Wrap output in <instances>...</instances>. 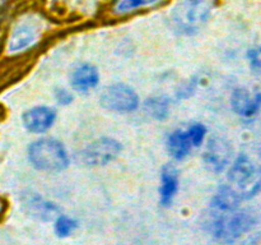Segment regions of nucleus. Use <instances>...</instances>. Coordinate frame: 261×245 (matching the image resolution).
<instances>
[{"instance_id":"f257e3e1","label":"nucleus","mask_w":261,"mask_h":245,"mask_svg":"<svg viewBox=\"0 0 261 245\" xmlns=\"http://www.w3.org/2000/svg\"><path fill=\"white\" fill-rule=\"evenodd\" d=\"M229 188L240 199H250L261 190V161L241 153L228 173Z\"/></svg>"},{"instance_id":"f03ea898","label":"nucleus","mask_w":261,"mask_h":245,"mask_svg":"<svg viewBox=\"0 0 261 245\" xmlns=\"http://www.w3.org/2000/svg\"><path fill=\"white\" fill-rule=\"evenodd\" d=\"M211 13V0H180L171 12V24L176 32L193 35L203 28Z\"/></svg>"},{"instance_id":"7ed1b4c3","label":"nucleus","mask_w":261,"mask_h":245,"mask_svg":"<svg viewBox=\"0 0 261 245\" xmlns=\"http://www.w3.org/2000/svg\"><path fill=\"white\" fill-rule=\"evenodd\" d=\"M28 160L35 168L46 173H59L69 166L65 148L59 140L43 138L28 147Z\"/></svg>"},{"instance_id":"20e7f679","label":"nucleus","mask_w":261,"mask_h":245,"mask_svg":"<svg viewBox=\"0 0 261 245\" xmlns=\"http://www.w3.org/2000/svg\"><path fill=\"white\" fill-rule=\"evenodd\" d=\"M256 218L249 212L227 211L221 214L212 225L213 234L219 241L224 244H232L239 240L242 235L247 234L254 229Z\"/></svg>"},{"instance_id":"39448f33","label":"nucleus","mask_w":261,"mask_h":245,"mask_svg":"<svg viewBox=\"0 0 261 245\" xmlns=\"http://www.w3.org/2000/svg\"><path fill=\"white\" fill-rule=\"evenodd\" d=\"M99 104L103 109L116 112H132L139 106V97L132 87L122 83L111 84L102 91Z\"/></svg>"},{"instance_id":"423d86ee","label":"nucleus","mask_w":261,"mask_h":245,"mask_svg":"<svg viewBox=\"0 0 261 245\" xmlns=\"http://www.w3.org/2000/svg\"><path fill=\"white\" fill-rule=\"evenodd\" d=\"M120 142L114 138L103 137L89 143L81 153L79 160L87 166H102L114 161L121 152Z\"/></svg>"},{"instance_id":"0eeeda50","label":"nucleus","mask_w":261,"mask_h":245,"mask_svg":"<svg viewBox=\"0 0 261 245\" xmlns=\"http://www.w3.org/2000/svg\"><path fill=\"white\" fill-rule=\"evenodd\" d=\"M232 157V147L223 137H213L209 140L204 152V162L209 171L222 173Z\"/></svg>"},{"instance_id":"6e6552de","label":"nucleus","mask_w":261,"mask_h":245,"mask_svg":"<svg viewBox=\"0 0 261 245\" xmlns=\"http://www.w3.org/2000/svg\"><path fill=\"white\" fill-rule=\"evenodd\" d=\"M23 125L32 133H45L56 120L55 110L47 106H37L28 110L22 116Z\"/></svg>"},{"instance_id":"1a4fd4ad","label":"nucleus","mask_w":261,"mask_h":245,"mask_svg":"<svg viewBox=\"0 0 261 245\" xmlns=\"http://www.w3.org/2000/svg\"><path fill=\"white\" fill-rule=\"evenodd\" d=\"M231 105L236 114L245 117L254 116L261 107V92H251L246 88L234 89Z\"/></svg>"},{"instance_id":"9d476101","label":"nucleus","mask_w":261,"mask_h":245,"mask_svg":"<svg viewBox=\"0 0 261 245\" xmlns=\"http://www.w3.org/2000/svg\"><path fill=\"white\" fill-rule=\"evenodd\" d=\"M38 31L31 22H20L12 32L8 42V51L10 54L20 53L37 42Z\"/></svg>"},{"instance_id":"9b49d317","label":"nucleus","mask_w":261,"mask_h":245,"mask_svg":"<svg viewBox=\"0 0 261 245\" xmlns=\"http://www.w3.org/2000/svg\"><path fill=\"white\" fill-rule=\"evenodd\" d=\"M99 82V73L92 64L84 63L76 66L70 77V84L75 91L87 92L94 88Z\"/></svg>"},{"instance_id":"f8f14e48","label":"nucleus","mask_w":261,"mask_h":245,"mask_svg":"<svg viewBox=\"0 0 261 245\" xmlns=\"http://www.w3.org/2000/svg\"><path fill=\"white\" fill-rule=\"evenodd\" d=\"M23 207L27 209L31 216L43 221H51L59 213V208L51 202L45 201L37 194H25L23 197Z\"/></svg>"},{"instance_id":"ddd939ff","label":"nucleus","mask_w":261,"mask_h":245,"mask_svg":"<svg viewBox=\"0 0 261 245\" xmlns=\"http://www.w3.org/2000/svg\"><path fill=\"white\" fill-rule=\"evenodd\" d=\"M178 189L177 170L172 165H166L161 175V202L163 206H170Z\"/></svg>"},{"instance_id":"4468645a","label":"nucleus","mask_w":261,"mask_h":245,"mask_svg":"<svg viewBox=\"0 0 261 245\" xmlns=\"http://www.w3.org/2000/svg\"><path fill=\"white\" fill-rule=\"evenodd\" d=\"M167 148L170 155L175 160L181 161L190 153L193 144L189 139L188 132L184 130H175L167 138Z\"/></svg>"},{"instance_id":"2eb2a0df","label":"nucleus","mask_w":261,"mask_h":245,"mask_svg":"<svg viewBox=\"0 0 261 245\" xmlns=\"http://www.w3.org/2000/svg\"><path fill=\"white\" fill-rule=\"evenodd\" d=\"M240 201L241 199L236 195V193L228 185H223L219 188L218 193L214 197L213 206L218 208L219 211H233V209H237Z\"/></svg>"},{"instance_id":"dca6fc26","label":"nucleus","mask_w":261,"mask_h":245,"mask_svg":"<svg viewBox=\"0 0 261 245\" xmlns=\"http://www.w3.org/2000/svg\"><path fill=\"white\" fill-rule=\"evenodd\" d=\"M145 111L155 120H165L170 115V100L166 96L150 97L144 104Z\"/></svg>"},{"instance_id":"f3484780","label":"nucleus","mask_w":261,"mask_h":245,"mask_svg":"<svg viewBox=\"0 0 261 245\" xmlns=\"http://www.w3.org/2000/svg\"><path fill=\"white\" fill-rule=\"evenodd\" d=\"M161 2L163 0H119L115 4L114 12L117 14H125V13L134 12V10L142 9L145 7H152Z\"/></svg>"},{"instance_id":"a211bd4d","label":"nucleus","mask_w":261,"mask_h":245,"mask_svg":"<svg viewBox=\"0 0 261 245\" xmlns=\"http://www.w3.org/2000/svg\"><path fill=\"white\" fill-rule=\"evenodd\" d=\"M76 229V221L66 216H59L55 224V231L59 236H69Z\"/></svg>"},{"instance_id":"6ab92c4d","label":"nucleus","mask_w":261,"mask_h":245,"mask_svg":"<svg viewBox=\"0 0 261 245\" xmlns=\"http://www.w3.org/2000/svg\"><path fill=\"white\" fill-rule=\"evenodd\" d=\"M188 135L193 147H199L206 135V128L201 122H195L189 127Z\"/></svg>"},{"instance_id":"aec40b11","label":"nucleus","mask_w":261,"mask_h":245,"mask_svg":"<svg viewBox=\"0 0 261 245\" xmlns=\"http://www.w3.org/2000/svg\"><path fill=\"white\" fill-rule=\"evenodd\" d=\"M247 59H249L251 68L256 69V70H261V46L251 48L247 53Z\"/></svg>"},{"instance_id":"412c9836","label":"nucleus","mask_w":261,"mask_h":245,"mask_svg":"<svg viewBox=\"0 0 261 245\" xmlns=\"http://www.w3.org/2000/svg\"><path fill=\"white\" fill-rule=\"evenodd\" d=\"M55 100L58 101V104L65 106V105H69L73 102L74 97H73V94L68 91V89L58 88L55 91Z\"/></svg>"},{"instance_id":"4be33fe9","label":"nucleus","mask_w":261,"mask_h":245,"mask_svg":"<svg viewBox=\"0 0 261 245\" xmlns=\"http://www.w3.org/2000/svg\"><path fill=\"white\" fill-rule=\"evenodd\" d=\"M3 211V206H2V203H0V212Z\"/></svg>"}]
</instances>
